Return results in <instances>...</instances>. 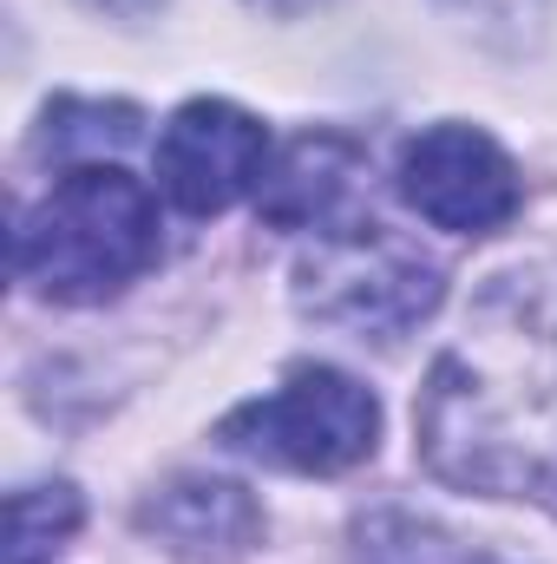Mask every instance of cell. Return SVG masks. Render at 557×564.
<instances>
[{
  "instance_id": "1",
  "label": "cell",
  "mask_w": 557,
  "mask_h": 564,
  "mask_svg": "<svg viewBox=\"0 0 557 564\" xmlns=\"http://www.w3.org/2000/svg\"><path fill=\"white\" fill-rule=\"evenodd\" d=\"M426 466L492 499L557 492V276H499L414 408Z\"/></svg>"
},
{
  "instance_id": "2",
  "label": "cell",
  "mask_w": 557,
  "mask_h": 564,
  "mask_svg": "<svg viewBox=\"0 0 557 564\" xmlns=\"http://www.w3.org/2000/svg\"><path fill=\"white\" fill-rule=\"evenodd\" d=\"M157 263V204L132 171H66L13 230V270L53 302H106Z\"/></svg>"
},
{
  "instance_id": "3",
  "label": "cell",
  "mask_w": 557,
  "mask_h": 564,
  "mask_svg": "<svg viewBox=\"0 0 557 564\" xmlns=\"http://www.w3.org/2000/svg\"><path fill=\"white\" fill-rule=\"evenodd\" d=\"M295 295L315 322L348 328L361 341H401L439 302V263L387 224H341L302 257Z\"/></svg>"
},
{
  "instance_id": "4",
  "label": "cell",
  "mask_w": 557,
  "mask_h": 564,
  "mask_svg": "<svg viewBox=\"0 0 557 564\" xmlns=\"http://www.w3.org/2000/svg\"><path fill=\"white\" fill-rule=\"evenodd\" d=\"M374 440H381V408L341 368H295L276 394L223 421V446L282 473H348L374 453Z\"/></svg>"
},
{
  "instance_id": "5",
  "label": "cell",
  "mask_w": 557,
  "mask_h": 564,
  "mask_svg": "<svg viewBox=\"0 0 557 564\" xmlns=\"http://www.w3.org/2000/svg\"><path fill=\"white\" fill-rule=\"evenodd\" d=\"M401 197L414 204L426 224H439V230L485 237V230L512 224V210H518V171H512V158L485 132H472V126H433L401 158Z\"/></svg>"
},
{
  "instance_id": "6",
  "label": "cell",
  "mask_w": 557,
  "mask_h": 564,
  "mask_svg": "<svg viewBox=\"0 0 557 564\" xmlns=\"http://www.w3.org/2000/svg\"><path fill=\"white\" fill-rule=\"evenodd\" d=\"M263 164H270L263 126L230 99H190L157 139V184L190 217H217L237 197H250L263 184Z\"/></svg>"
},
{
  "instance_id": "7",
  "label": "cell",
  "mask_w": 557,
  "mask_h": 564,
  "mask_svg": "<svg viewBox=\"0 0 557 564\" xmlns=\"http://www.w3.org/2000/svg\"><path fill=\"white\" fill-rule=\"evenodd\" d=\"M139 525L177 558L197 564H230L243 558L263 532V512L243 486L230 479H171L151 506L139 512Z\"/></svg>"
},
{
  "instance_id": "8",
  "label": "cell",
  "mask_w": 557,
  "mask_h": 564,
  "mask_svg": "<svg viewBox=\"0 0 557 564\" xmlns=\"http://www.w3.org/2000/svg\"><path fill=\"white\" fill-rule=\"evenodd\" d=\"M361 184V151L348 139H295L263 177V217L276 230H335Z\"/></svg>"
},
{
  "instance_id": "9",
  "label": "cell",
  "mask_w": 557,
  "mask_h": 564,
  "mask_svg": "<svg viewBox=\"0 0 557 564\" xmlns=\"http://www.w3.org/2000/svg\"><path fill=\"white\" fill-rule=\"evenodd\" d=\"M73 532H79L73 486H26L7 499V564H46Z\"/></svg>"
},
{
  "instance_id": "10",
  "label": "cell",
  "mask_w": 557,
  "mask_h": 564,
  "mask_svg": "<svg viewBox=\"0 0 557 564\" xmlns=\"http://www.w3.org/2000/svg\"><path fill=\"white\" fill-rule=\"evenodd\" d=\"M139 139V106H106V99H59L46 112L40 151L46 158H79V151H119Z\"/></svg>"
},
{
  "instance_id": "11",
  "label": "cell",
  "mask_w": 557,
  "mask_h": 564,
  "mask_svg": "<svg viewBox=\"0 0 557 564\" xmlns=\"http://www.w3.org/2000/svg\"><path fill=\"white\" fill-rule=\"evenodd\" d=\"M361 564H472L452 539H439L433 525H419L407 512H374L361 525Z\"/></svg>"
},
{
  "instance_id": "12",
  "label": "cell",
  "mask_w": 557,
  "mask_h": 564,
  "mask_svg": "<svg viewBox=\"0 0 557 564\" xmlns=\"http://www.w3.org/2000/svg\"><path fill=\"white\" fill-rule=\"evenodd\" d=\"M270 7H282V0H270Z\"/></svg>"
}]
</instances>
